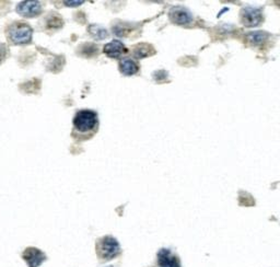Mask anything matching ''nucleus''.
Listing matches in <instances>:
<instances>
[{
  "label": "nucleus",
  "mask_w": 280,
  "mask_h": 267,
  "mask_svg": "<svg viewBox=\"0 0 280 267\" xmlns=\"http://www.w3.org/2000/svg\"><path fill=\"white\" fill-rule=\"evenodd\" d=\"M99 128V115L92 110H80L73 117L72 137L75 140H87L93 137Z\"/></svg>",
  "instance_id": "nucleus-1"
},
{
  "label": "nucleus",
  "mask_w": 280,
  "mask_h": 267,
  "mask_svg": "<svg viewBox=\"0 0 280 267\" xmlns=\"http://www.w3.org/2000/svg\"><path fill=\"white\" fill-rule=\"evenodd\" d=\"M7 39L13 45H27L32 42L33 29L26 22H14L7 29Z\"/></svg>",
  "instance_id": "nucleus-2"
},
{
  "label": "nucleus",
  "mask_w": 280,
  "mask_h": 267,
  "mask_svg": "<svg viewBox=\"0 0 280 267\" xmlns=\"http://www.w3.org/2000/svg\"><path fill=\"white\" fill-rule=\"evenodd\" d=\"M96 252L100 258L104 261H111L120 254L119 243L113 236H103L96 243Z\"/></svg>",
  "instance_id": "nucleus-3"
},
{
  "label": "nucleus",
  "mask_w": 280,
  "mask_h": 267,
  "mask_svg": "<svg viewBox=\"0 0 280 267\" xmlns=\"http://www.w3.org/2000/svg\"><path fill=\"white\" fill-rule=\"evenodd\" d=\"M240 18L242 25L247 28L259 27L264 21L263 10L261 8H256V7L247 6L241 10Z\"/></svg>",
  "instance_id": "nucleus-4"
},
{
  "label": "nucleus",
  "mask_w": 280,
  "mask_h": 267,
  "mask_svg": "<svg viewBox=\"0 0 280 267\" xmlns=\"http://www.w3.org/2000/svg\"><path fill=\"white\" fill-rule=\"evenodd\" d=\"M169 18L174 25L187 26L193 22V13L185 7L176 6L170 10Z\"/></svg>",
  "instance_id": "nucleus-5"
},
{
  "label": "nucleus",
  "mask_w": 280,
  "mask_h": 267,
  "mask_svg": "<svg viewBox=\"0 0 280 267\" xmlns=\"http://www.w3.org/2000/svg\"><path fill=\"white\" fill-rule=\"evenodd\" d=\"M43 7L40 2H22L17 6V12L24 18H35L40 16Z\"/></svg>",
  "instance_id": "nucleus-6"
},
{
  "label": "nucleus",
  "mask_w": 280,
  "mask_h": 267,
  "mask_svg": "<svg viewBox=\"0 0 280 267\" xmlns=\"http://www.w3.org/2000/svg\"><path fill=\"white\" fill-rule=\"evenodd\" d=\"M24 261L28 263L29 267H39L46 259V255L36 248H28L22 254Z\"/></svg>",
  "instance_id": "nucleus-7"
},
{
  "label": "nucleus",
  "mask_w": 280,
  "mask_h": 267,
  "mask_svg": "<svg viewBox=\"0 0 280 267\" xmlns=\"http://www.w3.org/2000/svg\"><path fill=\"white\" fill-rule=\"evenodd\" d=\"M159 267H181L176 255H174L169 249H161L158 252Z\"/></svg>",
  "instance_id": "nucleus-8"
},
{
  "label": "nucleus",
  "mask_w": 280,
  "mask_h": 267,
  "mask_svg": "<svg viewBox=\"0 0 280 267\" xmlns=\"http://www.w3.org/2000/svg\"><path fill=\"white\" fill-rule=\"evenodd\" d=\"M104 54L110 58H119L123 54H126L127 48L120 41H112L103 47Z\"/></svg>",
  "instance_id": "nucleus-9"
},
{
  "label": "nucleus",
  "mask_w": 280,
  "mask_h": 267,
  "mask_svg": "<svg viewBox=\"0 0 280 267\" xmlns=\"http://www.w3.org/2000/svg\"><path fill=\"white\" fill-rule=\"evenodd\" d=\"M119 71L125 76H134L139 71V66L132 58H123L119 62Z\"/></svg>",
  "instance_id": "nucleus-10"
},
{
  "label": "nucleus",
  "mask_w": 280,
  "mask_h": 267,
  "mask_svg": "<svg viewBox=\"0 0 280 267\" xmlns=\"http://www.w3.org/2000/svg\"><path fill=\"white\" fill-rule=\"evenodd\" d=\"M247 42L253 45H259L268 39V34L266 32L256 31V32H249L246 36Z\"/></svg>",
  "instance_id": "nucleus-11"
},
{
  "label": "nucleus",
  "mask_w": 280,
  "mask_h": 267,
  "mask_svg": "<svg viewBox=\"0 0 280 267\" xmlns=\"http://www.w3.org/2000/svg\"><path fill=\"white\" fill-rule=\"evenodd\" d=\"M89 32L96 40H104V39H107V37H109V33L107 30H105L103 27L96 26V25L90 26Z\"/></svg>",
  "instance_id": "nucleus-12"
},
{
  "label": "nucleus",
  "mask_w": 280,
  "mask_h": 267,
  "mask_svg": "<svg viewBox=\"0 0 280 267\" xmlns=\"http://www.w3.org/2000/svg\"><path fill=\"white\" fill-rule=\"evenodd\" d=\"M9 54V50L6 46L5 44H0V64H2L4 60L7 58Z\"/></svg>",
  "instance_id": "nucleus-13"
},
{
  "label": "nucleus",
  "mask_w": 280,
  "mask_h": 267,
  "mask_svg": "<svg viewBox=\"0 0 280 267\" xmlns=\"http://www.w3.org/2000/svg\"><path fill=\"white\" fill-rule=\"evenodd\" d=\"M82 4H83V2H66L65 3V5H67V6H73V7H78Z\"/></svg>",
  "instance_id": "nucleus-14"
}]
</instances>
